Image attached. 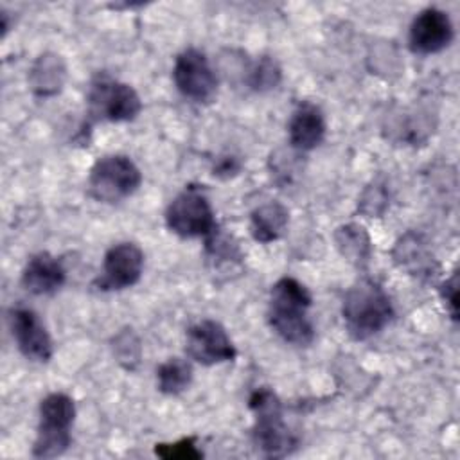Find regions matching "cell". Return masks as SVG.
I'll return each mask as SVG.
<instances>
[{"instance_id":"6da1fadb","label":"cell","mask_w":460,"mask_h":460,"mask_svg":"<svg viewBox=\"0 0 460 460\" xmlns=\"http://www.w3.org/2000/svg\"><path fill=\"white\" fill-rule=\"evenodd\" d=\"M313 296L309 289L293 277L279 279L270 291L268 322L270 327L286 341L307 347L314 340V327L309 318Z\"/></svg>"},{"instance_id":"7a4b0ae2","label":"cell","mask_w":460,"mask_h":460,"mask_svg":"<svg viewBox=\"0 0 460 460\" xmlns=\"http://www.w3.org/2000/svg\"><path fill=\"white\" fill-rule=\"evenodd\" d=\"M341 316L349 336L363 341L381 332L392 322L394 305L381 284L372 279H359L343 296Z\"/></svg>"},{"instance_id":"3957f363","label":"cell","mask_w":460,"mask_h":460,"mask_svg":"<svg viewBox=\"0 0 460 460\" xmlns=\"http://www.w3.org/2000/svg\"><path fill=\"white\" fill-rule=\"evenodd\" d=\"M253 413V444L268 458H282L296 447L282 415V402L279 395L268 386L257 388L248 399Z\"/></svg>"},{"instance_id":"277c9868","label":"cell","mask_w":460,"mask_h":460,"mask_svg":"<svg viewBox=\"0 0 460 460\" xmlns=\"http://www.w3.org/2000/svg\"><path fill=\"white\" fill-rule=\"evenodd\" d=\"M75 419L74 399L63 392H52L40 402V422L32 444L34 458L61 456L72 442Z\"/></svg>"},{"instance_id":"5b68a950","label":"cell","mask_w":460,"mask_h":460,"mask_svg":"<svg viewBox=\"0 0 460 460\" xmlns=\"http://www.w3.org/2000/svg\"><path fill=\"white\" fill-rule=\"evenodd\" d=\"M88 117L92 122H129L142 110V101L131 84L120 83L108 74H97L88 90Z\"/></svg>"},{"instance_id":"8992f818","label":"cell","mask_w":460,"mask_h":460,"mask_svg":"<svg viewBox=\"0 0 460 460\" xmlns=\"http://www.w3.org/2000/svg\"><path fill=\"white\" fill-rule=\"evenodd\" d=\"M142 183V172L126 155L99 158L88 174V194L102 203H117L131 196Z\"/></svg>"},{"instance_id":"52a82bcc","label":"cell","mask_w":460,"mask_h":460,"mask_svg":"<svg viewBox=\"0 0 460 460\" xmlns=\"http://www.w3.org/2000/svg\"><path fill=\"white\" fill-rule=\"evenodd\" d=\"M167 228L183 237H207L217 225L207 194L194 185L185 187L165 210Z\"/></svg>"},{"instance_id":"ba28073f","label":"cell","mask_w":460,"mask_h":460,"mask_svg":"<svg viewBox=\"0 0 460 460\" xmlns=\"http://www.w3.org/2000/svg\"><path fill=\"white\" fill-rule=\"evenodd\" d=\"M178 92L194 102H210L217 92V75L208 58L198 49L181 50L172 66Z\"/></svg>"},{"instance_id":"9c48e42d","label":"cell","mask_w":460,"mask_h":460,"mask_svg":"<svg viewBox=\"0 0 460 460\" xmlns=\"http://www.w3.org/2000/svg\"><path fill=\"white\" fill-rule=\"evenodd\" d=\"M185 352L190 359L205 367L232 361L237 354L225 327L208 318L187 329Z\"/></svg>"},{"instance_id":"30bf717a","label":"cell","mask_w":460,"mask_h":460,"mask_svg":"<svg viewBox=\"0 0 460 460\" xmlns=\"http://www.w3.org/2000/svg\"><path fill=\"white\" fill-rule=\"evenodd\" d=\"M9 329L18 350L31 361L47 363L54 354L52 338L41 318L29 307L16 305L7 313Z\"/></svg>"},{"instance_id":"8fae6325","label":"cell","mask_w":460,"mask_h":460,"mask_svg":"<svg viewBox=\"0 0 460 460\" xmlns=\"http://www.w3.org/2000/svg\"><path fill=\"white\" fill-rule=\"evenodd\" d=\"M144 270V253L135 243L113 244L102 261V271L93 286L99 291H119L135 286Z\"/></svg>"},{"instance_id":"7c38bea8","label":"cell","mask_w":460,"mask_h":460,"mask_svg":"<svg viewBox=\"0 0 460 460\" xmlns=\"http://www.w3.org/2000/svg\"><path fill=\"white\" fill-rule=\"evenodd\" d=\"M453 36H455V31L447 13L437 7H428L413 18L410 25L408 43L411 52L428 56V54H437L446 47H449V43L453 41Z\"/></svg>"},{"instance_id":"4fadbf2b","label":"cell","mask_w":460,"mask_h":460,"mask_svg":"<svg viewBox=\"0 0 460 460\" xmlns=\"http://www.w3.org/2000/svg\"><path fill=\"white\" fill-rule=\"evenodd\" d=\"M392 257L401 270L419 280H433L438 273V262L435 255L429 252L424 239L415 232L404 234L395 243Z\"/></svg>"},{"instance_id":"5bb4252c","label":"cell","mask_w":460,"mask_h":460,"mask_svg":"<svg viewBox=\"0 0 460 460\" xmlns=\"http://www.w3.org/2000/svg\"><path fill=\"white\" fill-rule=\"evenodd\" d=\"M325 128H327L325 117L320 106H316L314 102L304 101L295 108L288 122L289 144L300 153L311 151L322 144L325 137Z\"/></svg>"},{"instance_id":"9a60e30c","label":"cell","mask_w":460,"mask_h":460,"mask_svg":"<svg viewBox=\"0 0 460 460\" xmlns=\"http://www.w3.org/2000/svg\"><path fill=\"white\" fill-rule=\"evenodd\" d=\"M65 279L61 261L49 252L34 253L22 271V286L32 295H50L65 284Z\"/></svg>"},{"instance_id":"2e32d148","label":"cell","mask_w":460,"mask_h":460,"mask_svg":"<svg viewBox=\"0 0 460 460\" xmlns=\"http://www.w3.org/2000/svg\"><path fill=\"white\" fill-rule=\"evenodd\" d=\"M66 79V66L54 52H45L36 58L29 72V84L34 95L52 97L61 92Z\"/></svg>"},{"instance_id":"e0dca14e","label":"cell","mask_w":460,"mask_h":460,"mask_svg":"<svg viewBox=\"0 0 460 460\" xmlns=\"http://www.w3.org/2000/svg\"><path fill=\"white\" fill-rule=\"evenodd\" d=\"M289 212L279 201H268L253 208L250 216L252 237L259 243H273L280 239L288 228Z\"/></svg>"},{"instance_id":"ac0fdd59","label":"cell","mask_w":460,"mask_h":460,"mask_svg":"<svg viewBox=\"0 0 460 460\" xmlns=\"http://www.w3.org/2000/svg\"><path fill=\"white\" fill-rule=\"evenodd\" d=\"M207 262L216 273H230L241 268L243 253L232 235L221 232L217 226L205 237Z\"/></svg>"},{"instance_id":"d6986e66","label":"cell","mask_w":460,"mask_h":460,"mask_svg":"<svg viewBox=\"0 0 460 460\" xmlns=\"http://www.w3.org/2000/svg\"><path fill=\"white\" fill-rule=\"evenodd\" d=\"M334 244L341 257L354 266H365L372 255V241L367 230L358 223H347L336 228Z\"/></svg>"},{"instance_id":"ffe728a7","label":"cell","mask_w":460,"mask_h":460,"mask_svg":"<svg viewBox=\"0 0 460 460\" xmlns=\"http://www.w3.org/2000/svg\"><path fill=\"white\" fill-rule=\"evenodd\" d=\"M192 381V367L181 358H171L156 368V386L165 395H178L189 388Z\"/></svg>"},{"instance_id":"44dd1931","label":"cell","mask_w":460,"mask_h":460,"mask_svg":"<svg viewBox=\"0 0 460 460\" xmlns=\"http://www.w3.org/2000/svg\"><path fill=\"white\" fill-rule=\"evenodd\" d=\"M111 349L120 367H124L126 370H135L138 367L142 358V345L133 329L126 327L119 331L111 340Z\"/></svg>"},{"instance_id":"7402d4cb","label":"cell","mask_w":460,"mask_h":460,"mask_svg":"<svg viewBox=\"0 0 460 460\" xmlns=\"http://www.w3.org/2000/svg\"><path fill=\"white\" fill-rule=\"evenodd\" d=\"M282 79V68L271 56H262L250 68L248 86L255 92H268L279 86Z\"/></svg>"},{"instance_id":"603a6c76","label":"cell","mask_w":460,"mask_h":460,"mask_svg":"<svg viewBox=\"0 0 460 460\" xmlns=\"http://www.w3.org/2000/svg\"><path fill=\"white\" fill-rule=\"evenodd\" d=\"M155 455L164 460H198L203 456L196 446V437H183L176 442H160L155 446Z\"/></svg>"},{"instance_id":"cb8c5ba5","label":"cell","mask_w":460,"mask_h":460,"mask_svg":"<svg viewBox=\"0 0 460 460\" xmlns=\"http://www.w3.org/2000/svg\"><path fill=\"white\" fill-rule=\"evenodd\" d=\"M361 210L368 216H381L383 210L386 208L388 201H386V192H385V185H379L377 181H374V185H370L365 192L363 198L359 201Z\"/></svg>"},{"instance_id":"d4e9b609","label":"cell","mask_w":460,"mask_h":460,"mask_svg":"<svg viewBox=\"0 0 460 460\" xmlns=\"http://www.w3.org/2000/svg\"><path fill=\"white\" fill-rule=\"evenodd\" d=\"M440 298L453 320H458V275L453 273L440 286Z\"/></svg>"},{"instance_id":"484cf974","label":"cell","mask_w":460,"mask_h":460,"mask_svg":"<svg viewBox=\"0 0 460 460\" xmlns=\"http://www.w3.org/2000/svg\"><path fill=\"white\" fill-rule=\"evenodd\" d=\"M239 171V162L234 156H225L217 162V165L214 167V174L221 176V178H228L232 174H235Z\"/></svg>"}]
</instances>
